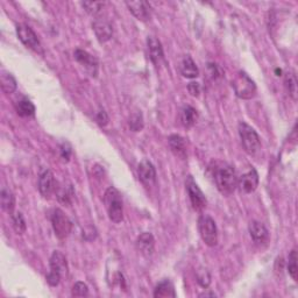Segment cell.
Returning a JSON list of instances; mask_svg holds the SVG:
<instances>
[{"label": "cell", "mask_w": 298, "mask_h": 298, "mask_svg": "<svg viewBox=\"0 0 298 298\" xmlns=\"http://www.w3.org/2000/svg\"><path fill=\"white\" fill-rule=\"evenodd\" d=\"M214 181L218 190L224 195L234 193L236 186H238V177H236L235 170L233 167L226 165V163L215 168Z\"/></svg>", "instance_id": "6da1fadb"}, {"label": "cell", "mask_w": 298, "mask_h": 298, "mask_svg": "<svg viewBox=\"0 0 298 298\" xmlns=\"http://www.w3.org/2000/svg\"><path fill=\"white\" fill-rule=\"evenodd\" d=\"M104 203L110 220L116 224L121 223L124 219V206H122L121 196L116 187L110 186L105 191Z\"/></svg>", "instance_id": "7a4b0ae2"}, {"label": "cell", "mask_w": 298, "mask_h": 298, "mask_svg": "<svg viewBox=\"0 0 298 298\" xmlns=\"http://www.w3.org/2000/svg\"><path fill=\"white\" fill-rule=\"evenodd\" d=\"M49 264H50V272L46 277L47 282L50 287H57L61 282V279L68 274L67 259L62 253L56 251L52 253Z\"/></svg>", "instance_id": "3957f363"}, {"label": "cell", "mask_w": 298, "mask_h": 298, "mask_svg": "<svg viewBox=\"0 0 298 298\" xmlns=\"http://www.w3.org/2000/svg\"><path fill=\"white\" fill-rule=\"evenodd\" d=\"M238 130L245 152L250 155H255L261 148V141L258 133L255 132V129L252 126L243 121L239 122Z\"/></svg>", "instance_id": "277c9868"}, {"label": "cell", "mask_w": 298, "mask_h": 298, "mask_svg": "<svg viewBox=\"0 0 298 298\" xmlns=\"http://www.w3.org/2000/svg\"><path fill=\"white\" fill-rule=\"evenodd\" d=\"M198 230L204 243L214 247L218 243V230L215 222L210 215L202 214L198 219Z\"/></svg>", "instance_id": "5b68a950"}, {"label": "cell", "mask_w": 298, "mask_h": 298, "mask_svg": "<svg viewBox=\"0 0 298 298\" xmlns=\"http://www.w3.org/2000/svg\"><path fill=\"white\" fill-rule=\"evenodd\" d=\"M235 95L241 99H252L256 95V85L247 73L240 71L232 82Z\"/></svg>", "instance_id": "8992f818"}, {"label": "cell", "mask_w": 298, "mask_h": 298, "mask_svg": "<svg viewBox=\"0 0 298 298\" xmlns=\"http://www.w3.org/2000/svg\"><path fill=\"white\" fill-rule=\"evenodd\" d=\"M16 34H18L19 40L27 48L32 49L33 51L38 52V54L43 55V49L40 43V40L38 39V35L35 34V32L30 26L24 23H19L16 26Z\"/></svg>", "instance_id": "52a82bcc"}, {"label": "cell", "mask_w": 298, "mask_h": 298, "mask_svg": "<svg viewBox=\"0 0 298 298\" xmlns=\"http://www.w3.org/2000/svg\"><path fill=\"white\" fill-rule=\"evenodd\" d=\"M51 224L52 228H54L55 235L59 239H65L67 236L71 233L72 224L64 212L60 209H56L52 212L51 215Z\"/></svg>", "instance_id": "ba28073f"}, {"label": "cell", "mask_w": 298, "mask_h": 298, "mask_svg": "<svg viewBox=\"0 0 298 298\" xmlns=\"http://www.w3.org/2000/svg\"><path fill=\"white\" fill-rule=\"evenodd\" d=\"M185 186H186L187 195H189L191 205H193L194 210L202 211L204 207L206 206V198L191 176L186 178Z\"/></svg>", "instance_id": "9c48e42d"}, {"label": "cell", "mask_w": 298, "mask_h": 298, "mask_svg": "<svg viewBox=\"0 0 298 298\" xmlns=\"http://www.w3.org/2000/svg\"><path fill=\"white\" fill-rule=\"evenodd\" d=\"M138 176L146 186H153L156 183V170L149 160H144L138 167Z\"/></svg>", "instance_id": "30bf717a"}, {"label": "cell", "mask_w": 298, "mask_h": 298, "mask_svg": "<svg viewBox=\"0 0 298 298\" xmlns=\"http://www.w3.org/2000/svg\"><path fill=\"white\" fill-rule=\"evenodd\" d=\"M75 60L77 62L80 63L83 67L87 69V71L92 77H96L98 73V61L96 57H93L91 54H89L88 51L82 50V49H76L73 52Z\"/></svg>", "instance_id": "8fae6325"}, {"label": "cell", "mask_w": 298, "mask_h": 298, "mask_svg": "<svg viewBox=\"0 0 298 298\" xmlns=\"http://www.w3.org/2000/svg\"><path fill=\"white\" fill-rule=\"evenodd\" d=\"M92 27L99 42L105 43L111 40L113 30H112L111 23L107 21V19H104V18L95 19V21H93L92 23Z\"/></svg>", "instance_id": "7c38bea8"}, {"label": "cell", "mask_w": 298, "mask_h": 298, "mask_svg": "<svg viewBox=\"0 0 298 298\" xmlns=\"http://www.w3.org/2000/svg\"><path fill=\"white\" fill-rule=\"evenodd\" d=\"M238 184L245 194H252L258 189L259 185V175L255 169H251L248 173L243 174L240 179H238Z\"/></svg>", "instance_id": "4fadbf2b"}, {"label": "cell", "mask_w": 298, "mask_h": 298, "mask_svg": "<svg viewBox=\"0 0 298 298\" xmlns=\"http://www.w3.org/2000/svg\"><path fill=\"white\" fill-rule=\"evenodd\" d=\"M39 190L43 197H49L56 190L54 174L50 170H44L39 178Z\"/></svg>", "instance_id": "5bb4252c"}, {"label": "cell", "mask_w": 298, "mask_h": 298, "mask_svg": "<svg viewBox=\"0 0 298 298\" xmlns=\"http://www.w3.org/2000/svg\"><path fill=\"white\" fill-rule=\"evenodd\" d=\"M126 6L128 7L130 13L141 21H147L150 18V7L146 2H127Z\"/></svg>", "instance_id": "9a60e30c"}, {"label": "cell", "mask_w": 298, "mask_h": 298, "mask_svg": "<svg viewBox=\"0 0 298 298\" xmlns=\"http://www.w3.org/2000/svg\"><path fill=\"white\" fill-rule=\"evenodd\" d=\"M248 230H250L253 241L255 243H264L269 239V232L266 226L259 222H255V220L251 222Z\"/></svg>", "instance_id": "2e32d148"}, {"label": "cell", "mask_w": 298, "mask_h": 298, "mask_svg": "<svg viewBox=\"0 0 298 298\" xmlns=\"http://www.w3.org/2000/svg\"><path fill=\"white\" fill-rule=\"evenodd\" d=\"M155 247V239L152 233L145 232L141 235H139L137 240V248L139 252H141L142 254L148 256L152 255Z\"/></svg>", "instance_id": "e0dca14e"}, {"label": "cell", "mask_w": 298, "mask_h": 298, "mask_svg": "<svg viewBox=\"0 0 298 298\" xmlns=\"http://www.w3.org/2000/svg\"><path fill=\"white\" fill-rule=\"evenodd\" d=\"M147 44H148L150 60L155 65H158L163 60V49L161 42L154 36H149L148 40H147Z\"/></svg>", "instance_id": "ac0fdd59"}, {"label": "cell", "mask_w": 298, "mask_h": 298, "mask_svg": "<svg viewBox=\"0 0 298 298\" xmlns=\"http://www.w3.org/2000/svg\"><path fill=\"white\" fill-rule=\"evenodd\" d=\"M179 69H181L182 76L185 77V78L193 79V78H196V77H198V75H199V70H198L197 65H196L194 60L191 59V56H189V55L183 57Z\"/></svg>", "instance_id": "d6986e66"}, {"label": "cell", "mask_w": 298, "mask_h": 298, "mask_svg": "<svg viewBox=\"0 0 298 298\" xmlns=\"http://www.w3.org/2000/svg\"><path fill=\"white\" fill-rule=\"evenodd\" d=\"M169 146L171 152H173L176 156L181 158L186 157V145L185 140L182 137L174 134V136L169 137Z\"/></svg>", "instance_id": "ffe728a7"}, {"label": "cell", "mask_w": 298, "mask_h": 298, "mask_svg": "<svg viewBox=\"0 0 298 298\" xmlns=\"http://www.w3.org/2000/svg\"><path fill=\"white\" fill-rule=\"evenodd\" d=\"M155 298H167V297H176L174 284L169 280H163L156 285L154 291Z\"/></svg>", "instance_id": "44dd1931"}, {"label": "cell", "mask_w": 298, "mask_h": 298, "mask_svg": "<svg viewBox=\"0 0 298 298\" xmlns=\"http://www.w3.org/2000/svg\"><path fill=\"white\" fill-rule=\"evenodd\" d=\"M197 118H198L197 111H196V109H194L193 106L186 105L182 109L181 121L184 127H187V128L193 127V126L196 124V121H197Z\"/></svg>", "instance_id": "7402d4cb"}, {"label": "cell", "mask_w": 298, "mask_h": 298, "mask_svg": "<svg viewBox=\"0 0 298 298\" xmlns=\"http://www.w3.org/2000/svg\"><path fill=\"white\" fill-rule=\"evenodd\" d=\"M0 202H2L3 210L10 212V213L13 212L15 205V198L11 190L6 189V187H3L2 193H0Z\"/></svg>", "instance_id": "603a6c76"}, {"label": "cell", "mask_w": 298, "mask_h": 298, "mask_svg": "<svg viewBox=\"0 0 298 298\" xmlns=\"http://www.w3.org/2000/svg\"><path fill=\"white\" fill-rule=\"evenodd\" d=\"M0 85H2V90L7 95H11L16 90V80L11 73L3 71L0 75Z\"/></svg>", "instance_id": "cb8c5ba5"}, {"label": "cell", "mask_w": 298, "mask_h": 298, "mask_svg": "<svg viewBox=\"0 0 298 298\" xmlns=\"http://www.w3.org/2000/svg\"><path fill=\"white\" fill-rule=\"evenodd\" d=\"M16 112L21 117H33L35 114V106L28 99H22L16 104Z\"/></svg>", "instance_id": "d4e9b609"}, {"label": "cell", "mask_w": 298, "mask_h": 298, "mask_svg": "<svg viewBox=\"0 0 298 298\" xmlns=\"http://www.w3.org/2000/svg\"><path fill=\"white\" fill-rule=\"evenodd\" d=\"M284 85L287 88V91L293 100L297 99V79L293 72H288L284 78Z\"/></svg>", "instance_id": "484cf974"}, {"label": "cell", "mask_w": 298, "mask_h": 298, "mask_svg": "<svg viewBox=\"0 0 298 298\" xmlns=\"http://www.w3.org/2000/svg\"><path fill=\"white\" fill-rule=\"evenodd\" d=\"M12 220H13V228L18 234H23L26 232V222L22 217V214L20 212L12 214Z\"/></svg>", "instance_id": "4316f807"}, {"label": "cell", "mask_w": 298, "mask_h": 298, "mask_svg": "<svg viewBox=\"0 0 298 298\" xmlns=\"http://www.w3.org/2000/svg\"><path fill=\"white\" fill-rule=\"evenodd\" d=\"M82 6L85 8V11H87L89 14H91L92 16H98L101 13V11H103L104 3L85 2V3H82Z\"/></svg>", "instance_id": "83f0119b"}, {"label": "cell", "mask_w": 298, "mask_h": 298, "mask_svg": "<svg viewBox=\"0 0 298 298\" xmlns=\"http://www.w3.org/2000/svg\"><path fill=\"white\" fill-rule=\"evenodd\" d=\"M288 272L289 275L292 277V280L297 281V252L296 250H292L289 254V260H288Z\"/></svg>", "instance_id": "f1b7e54d"}, {"label": "cell", "mask_w": 298, "mask_h": 298, "mask_svg": "<svg viewBox=\"0 0 298 298\" xmlns=\"http://www.w3.org/2000/svg\"><path fill=\"white\" fill-rule=\"evenodd\" d=\"M72 189L71 186L69 187H60L59 190H57L56 196H57V199H59L60 203L65 204V205H69V204L71 203V197H72Z\"/></svg>", "instance_id": "f546056e"}, {"label": "cell", "mask_w": 298, "mask_h": 298, "mask_svg": "<svg viewBox=\"0 0 298 298\" xmlns=\"http://www.w3.org/2000/svg\"><path fill=\"white\" fill-rule=\"evenodd\" d=\"M129 127L133 132H140L144 128V118H142V114L140 112L132 114L129 119Z\"/></svg>", "instance_id": "4dcf8cb0"}, {"label": "cell", "mask_w": 298, "mask_h": 298, "mask_svg": "<svg viewBox=\"0 0 298 298\" xmlns=\"http://www.w3.org/2000/svg\"><path fill=\"white\" fill-rule=\"evenodd\" d=\"M71 295L73 297H85L89 295V288L84 282H76L72 287Z\"/></svg>", "instance_id": "1f68e13d"}, {"label": "cell", "mask_w": 298, "mask_h": 298, "mask_svg": "<svg viewBox=\"0 0 298 298\" xmlns=\"http://www.w3.org/2000/svg\"><path fill=\"white\" fill-rule=\"evenodd\" d=\"M197 281L201 284V287L207 288L211 283V275L206 269H201L197 272Z\"/></svg>", "instance_id": "d6a6232c"}, {"label": "cell", "mask_w": 298, "mask_h": 298, "mask_svg": "<svg viewBox=\"0 0 298 298\" xmlns=\"http://www.w3.org/2000/svg\"><path fill=\"white\" fill-rule=\"evenodd\" d=\"M96 120H97V122L98 124H99V126H106L109 124V121H110V118H109V116H107V113H106L104 110H100L99 112L97 113V116H96Z\"/></svg>", "instance_id": "836d02e7"}, {"label": "cell", "mask_w": 298, "mask_h": 298, "mask_svg": "<svg viewBox=\"0 0 298 298\" xmlns=\"http://www.w3.org/2000/svg\"><path fill=\"white\" fill-rule=\"evenodd\" d=\"M187 90H189L191 96L198 97L199 93H201V85H199V83H195V82H193V83L187 85Z\"/></svg>", "instance_id": "e575fe53"}, {"label": "cell", "mask_w": 298, "mask_h": 298, "mask_svg": "<svg viewBox=\"0 0 298 298\" xmlns=\"http://www.w3.org/2000/svg\"><path fill=\"white\" fill-rule=\"evenodd\" d=\"M70 154H71L70 147H68L67 145H63L62 147H61V156H62V158H64L65 161L69 160V157H70Z\"/></svg>", "instance_id": "d590c367"}, {"label": "cell", "mask_w": 298, "mask_h": 298, "mask_svg": "<svg viewBox=\"0 0 298 298\" xmlns=\"http://www.w3.org/2000/svg\"><path fill=\"white\" fill-rule=\"evenodd\" d=\"M209 69L211 76L213 77V78H217V77L220 76V73H222V70H220L217 64H209Z\"/></svg>", "instance_id": "8d00e7d4"}, {"label": "cell", "mask_w": 298, "mask_h": 298, "mask_svg": "<svg viewBox=\"0 0 298 298\" xmlns=\"http://www.w3.org/2000/svg\"><path fill=\"white\" fill-rule=\"evenodd\" d=\"M202 296H205V297H206V296H212V297H213V296H215V295H214V293H203V295H201V297H202Z\"/></svg>", "instance_id": "74e56055"}]
</instances>
